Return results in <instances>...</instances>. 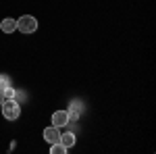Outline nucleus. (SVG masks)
<instances>
[{
  "mask_svg": "<svg viewBox=\"0 0 156 154\" xmlns=\"http://www.w3.org/2000/svg\"><path fill=\"white\" fill-rule=\"evenodd\" d=\"M67 113H69V121H77L79 119V108H77V104H73Z\"/></svg>",
  "mask_w": 156,
  "mask_h": 154,
  "instance_id": "6e6552de",
  "label": "nucleus"
},
{
  "mask_svg": "<svg viewBox=\"0 0 156 154\" xmlns=\"http://www.w3.org/2000/svg\"><path fill=\"white\" fill-rule=\"evenodd\" d=\"M58 142L62 144V146H65L67 150H69L73 144H75V135H73L71 131H67V133H62V135H60V140H58Z\"/></svg>",
  "mask_w": 156,
  "mask_h": 154,
  "instance_id": "423d86ee",
  "label": "nucleus"
},
{
  "mask_svg": "<svg viewBox=\"0 0 156 154\" xmlns=\"http://www.w3.org/2000/svg\"><path fill=\"white\" fill-rule=\"evenodd\" d=\"M44 140H46L48 144H56L60 140L58 127H54V125H52V127H46V129H44Z\"/></svg>",
  "mask_w": 156,
  "mask_h": 154,
  "instance_id": "20e7f679",
  "label": "nucleus"
},
{
  "mask_svg": "<svg viewBox=\"0 0 156 154\" xmlns=\"http://www.w3.org/2000/svg\"><path fill=\"white\" fill-rule=\"evenodd\" d=\"M50 154H67V148L62 146L60 142L52 144V148H50Z\"/></svg>",
  "mask_w": 156,
  "mask_h": 154,
  "instance_id": "0eeeda50",
  "label": "nucleus"
},
{
  "mask_svg": "<svg viewBox=\"0 0 156 154\" xmlns=\"http://www.w3.org/2000/svg\"><path fill=\"white\" fill-rule=\"evenodd\" d=\"M11 85V79L6 77V75H0V90H4V88H9Z\"/></svg>",
  "mask_w": 156,
  "mask_h": 154,
  "instance_id": "9d476101",
  "label": "nucleus"
},
{
  "mask_svg": "<svg viewBox=\"0 0 156 154\" xmlns=\"http://www.w3.org/2000/svg\"><path fill=\"white\" fill-rule=\"evenodd\" d=\"M2 94H4V98H6V100H11V98H15V96H17V92H15L11 85H9V88H4V90H2Z\"/></svg>",
  "mask_w": 156,
  "mask_h": 154,
  "instance_id": "1a4fd4ad",
  "label": "nucleus"
},
{
  "mask_svg": "<svg viewBox=\"0 0 156 154\" xmlns=\"http://www.w3.org/2000/svg\"><path fill=\"white\" fill-rule=\"evenodd\" d=\"M17 29L21 34H34L37 29V19L31 15H23L21 19H17Z\"/></svg>",
  "mask_w": 156,
  "mask_h": 154,
  "instance_id": "f03ea898",
  "label": "nucleus"
},
{
  "mask_svg": "<svg viewBox=\"0 0 156 154\" xmlns=\"http://www.w3.org/2000/svg\"><path fill=\"white\" fill-rule=\"evenodd\" d=\"M0 29H2L4 34H12V31L17 29V21L11 19V17H6V19H2V21H0Z\"/></svg>",
  "mask_w": 156,
  "mask_h": 154,
  "instance_id": "39448f33",
  "label": "nucleus"
},
{
  "mask_svg": "<svg viewBox=\"0 0 156 154\" xmlns=\"http://www.w3.org/2000/svg\"><path fill=\"white\" fill-rule=\"evenodd\" d=\"M4 100H6V98H4V94H2V90H0V106L4 104Z\"/></svg>",
  "mask_w": 156,
  "mask_h": 154,
  "instance_id": "9b49d317",
  "label": "nucleus"
},
{
  "mask_svg": "<svg viewBox=\"0 0 156 154\" xmlns=\"http://www.w3.org/2000/svg\"><path fill=\"white\" fill-rule=\"evenodd\" d=\"M52 125H54V127H65V125H69V113H67V110H56V113L52 115Z\"/></svg>",
  "mask_w": 156,
  "mask_h": 154,
  "instance_id": "7ed1b4c3",
  "label": "nucleus"
},
{
  "mask_svg": "<svg viewBox=\"0 0 156 154\" xmlns=\"http://www.w3.org/2000/svg\"><path fill=\"white\" fill-rule=\"evenodd\" d=\"M0 108H2V115H4L6 121H15V119H19V115H21V106H19V102H17L15 98L4 100V104Z\"/></svg>",
  "mask_w": 156,
  "mask_h": 154,
  "instance_id": "f257e3e1",
  "label": "nucleus"
}]
</instances>
